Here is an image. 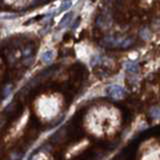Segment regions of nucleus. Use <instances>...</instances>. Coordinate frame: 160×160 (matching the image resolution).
<instances>
[{
	"instance_id": "nucleus-3",
	"label": "nucleus",
	"mask_w": 160,
	"mask_h": 160,
	"mask_svg": "<svg viewBox=\"0 0 160 160\" xmlns=\"http://www.w3.org/2000/svg\"><path fill=\"white\" fill-rule=\"evenodd\" d=\"M124 67L128 72H131V73H134V72L138 71V64L135 62H132V61L126 62L124 64Z\"/></svg>"
},
{
	"instance_id": "nucleus-4",
	"label": "nucleus",
	"mask_w": 160,
	"mask_h": 160,
	"mask_svg": "<svg viewBox=\"0 0 160 160\" xmlns=\"http://www.w3.org/2000/svg\"><path fill=\"white\" fill-rule=\"evenodd\" d=\"M71 17H72V13L65 14V16L62 18V20L60 21V23H59V28H63L66 25H68V23L70 22V20H71Z\"/></svg>"
},
{
	"instance_id": "nucleus-6",
	"label": "nucleus",
	"mask_w": 160,
	"mask_h": 160,
	"mask_svg": "<svg viewBox=\"0 0 160 160\" xmlns=\"http://www.w3.org/2000/svg\"><path fill=\"white\" fill-rule=\"evenodd\" d=\"M2 17L5 18V19H12L11 17H16V15H11V14H7V15H3Z\"/></svg>"
},
{
	"instance_id": "nucleus-2",
	"label": "nucleus",
	"mask_w": 160,
	"mask_h": 160,
	"mask_svg": "<svg viewBox=\"0 0 160 160\" xmlns=\"http://www.w3.org/2000/svg\"><path fill=\"white\" fill-rule=\"evenodd\" d=\"M53 55H54L53 50H46L41 55V60L46 63V64H48V63H50L53 60Z\"/></svg>"
},
{
	"instance_id": "nucleus-5",
	"label": "nucleus",
	"mask_w": 160,
	"mask_h": 160,
	"mask_svg": "<svg viewBox=\"0 0 160 160\" xmlns=\"http://www.w3.org/2000/svg\"><path fill=\"white\" fill-rule=\"evenodd\" d=\"M71 6H72V0H63L61 2V5L59 7V12L68 10Z\"/></svg>"
},
{
	"instance_id": "nucleus-1",
	"label": "nucleus",
	"mask_w": 160,
	"mask_h": 160,
	"mask_svg": "<svg viewBox=\"0 0 160 160\" xmlns=\"http://www.w3.org/2000/svg\"><path fill=\"white\" fill-rule=\"evenodd\" d=\"M106 94L114 99H121L125 95V90L120 85H110L106 88Z\"/></svg>"
}]
</instances>
